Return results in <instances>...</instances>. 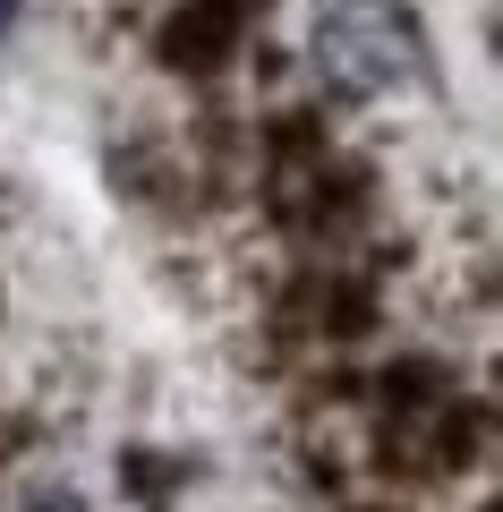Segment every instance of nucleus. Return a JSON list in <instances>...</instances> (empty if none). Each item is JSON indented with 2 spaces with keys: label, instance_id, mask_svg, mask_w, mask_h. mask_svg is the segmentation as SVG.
<instances>
[{
  "label": "nucleus",
  "instance_id": "nucleus-1",
  "mask_svg": "<svg viewBox=\"0 0 503 512\" xmlns=\"http://www.w3.org/2000/svg\"><path fill=\"white\" fill-rule=\"evenodd\" d=\"M307 60L350 103H393V94H418L435 77L427 26H418L410 0H324L316 35H307Z\"/></svg>",
  "mask_w": 503,
  "mask_h": 512
},
{
  "label": "nucleus",
  "instance_id": "nucleus-2",
  "mask_svg": "<svg viewBox=\"0 0 503 512\" xmlns=\"http://www.w3.org/2000/svg\"><path fill=\"white\" fill-rule=\"evenodd\" d=\"M26 512H86V504H77V495L60 487V495H35V504H26Z\"/></svg>",
  "mask_w": 503,
  "mask_h": 512
},
{
  "label": "nucleus",
  "instance_id": "nucleus-3",
  "mask_svg": "<svg viewBox=\"0 0 503 512\" xmlns=\"http://www.w3.org/2000/svg\"><path fill=\"white\" fill-rule=\"evenodd\" d=\"M9 9H18V0H0V26H9Z\"/></svg>",
  "mask_w": 503,
  "mask_h": 512
}]
</instances>
